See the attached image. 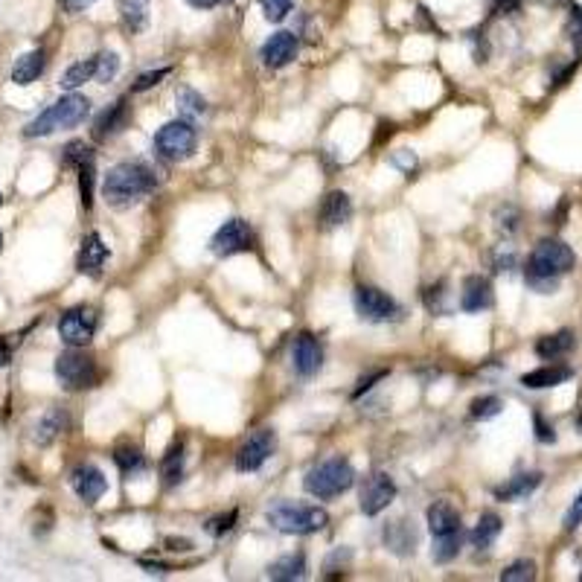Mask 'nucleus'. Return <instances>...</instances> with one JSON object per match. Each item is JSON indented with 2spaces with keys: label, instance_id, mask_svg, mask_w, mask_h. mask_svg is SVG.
Wrapping results in <instances>:
<instances>
[{
  "label": "nucleus",
  "instance_id": "obj_48",
  "mask_svg": "<svg viewBox=\"0 0 582 582\" xmlns=\"http://www.w3.org/2000/svg\"><path fill=\"white\" fill-rule=\"evenodd\" d=\"M384 376H388V370H379V372H372V376H367V379H361V381H358V388H355V393H353V396H361V393H364V390H370V388H372V384H376L379 379H384Z\"/></svg>",
  "mask_w": 582,
  "mask_h": 582
},
{
  "label": "nucleus",
  "instance_id": "obj_3",
  "mask_svg": "<svg viewBox=\"0 0 582 582\" xmlns=\"http://www.w3.org/2000/svg\"><path fill=\"white\" fill-rule=\"evenodd\" d=\"M88 114H90V99L79 97V93H67V97L53 102L50 108L35 116L27 125V137H47L58 132V128H73L79 123H85Z\"/></svg>",
  "mask_w": 582,
  "mask_h": 582
},
{
  "label": "nucleus",
  "instance_id": "obj_29",
  "mask_svg": "<svg viewBox=\"0 0 582 582\" xmlns=\"http://www.w3.org/2000/svg\"><path fill=\"white\" fill-rule=\"evenodd\" d=\"M93 76H97V56L85 58V62L70 64L64 70V76H62V88L64 90H76L79 85H85V81H90Z\"/></svg>",
  "mask_w": 582,
  "mask_h": 582
},
{
  "label": "nucleus",
  "instance_id": "obj_49",
  "mask_svg": "<svg viewBox=\"0 0 582 582\" xmlns=\"http://www.w3.org/2000/svg\"><path fill=\"white\" fill-rule=\"evenodd\" d=\"M9 361H12V349L6 344V338H0V367H6Z\"/></svg>",
  "mask_w": 582,
  "mask_h": 582
},
{
  "label": "nucleus",
  "instance_id": "obj_2",
  "mask_svg": "<svg viewBox=\"0 0 582 582\" xmlns=\"http://www.w3.org/2000/svg\"><path fill=\"white\" fill-rule=\"evenodd\" d=\"M105 201L114 207H132L143 195L155 190V172L143 163H116V167L105 175Z\"/></svg>",
  "mask_w": 582,
  "mask_h": 582
},
{
  "label": "nucleus",
  "instance_id": "obj_31",
  "mask_svg": "<svg viewBox=\"0 0 582 582\" xmlns=\"http://www.w3.org/2000/svg\"><path fill=\"white\" fill-rule=\"evenodd\" d=\"M178 111H181V120H195V116H201L207 111V102L201 93H195L193 88H181L178 90Z\"/></svg>",
  "mask_w": 582,
  "mask_h": 582
},
{
  "label": "nucleus",
  "instance_id": "obj_51",
  "mask_svg": "<svg viewBox=\"0 0 582 582\" xmlns=\"http://www.w3.org/2000/svg\"><path fill=\"white\" fill-rule=\"evenodd\" d=\"M167 544H169V551H190V547H193L186 539H169Z\"/></svg>",
  "mask_w": 582,
  "mask_h": 582
},
{
  "label": "nucleus",
  "instance_id": "obj_35",
  "mask_svg": "<svg viewBox=\"0 0 582 582\" xmlns=\"http://www.w3.org/2000/svg\"><path fill=\"white\" fill-rule=\"evenodd\" d=\"M501 579L504 582H530V579H535V562H530V559H518V562H512L509 568L501 570Z\"/></svg>",
  "mask_w": 582,
  "mask_h": 582
},
{
  "label": "nucleus",
  "instance_id": "obj_25",
  "mask_svg": "<svg viewBox=\"0 0 582 582\" xmlns=\"http://www.w3.org/2000/svg\"><path fill=\"white\" fill-rule=\"evenodd\" d=\"M64 428H67V414L58 411V407H53V411H47V414L39 419L32 440L39 442V446H50V442H53L58 434H62Z\"/></svg>",
  "mask_w": 582,
  "mask_h": 582
},
{
  "label": "nucleus",
  "instance_id": "obj_15",
  "mask_svg": "<svg viewBox=\"0 0 582 582\" xmlns=\"http://www.w3.org/2000/svg\"><path fill=\"white\" fill-rule=\"evenodd\" d=\"M297 56V35L295 32H274L262 44V62L268 67H286Z\"/></svg>",
  "mask_w": 582,
  "mask_h": 582
},
{
  "label": "nucleus",
  "instance_id": "obj_44",
  "mask_svg": "<svg viewBox=\"0 0 582 582\" xmlns=\"http://www.w3.org/2000/svg\"><path fill=\"white\" fill-rule=\"evenodd\" d=\"M486 6L492 15H512L521 9V0H486Z\"/></svg>",
  "mask_w": 582,
  "mask_h": 582
},
{
  "label": "nucleus",
  "instance_id": "obj_50",
  "mask_svg": "<svg viewBox=\"0 0 582 582\" xmlns=\"http://www.w3.org/2000/svg\"><path fill=\"white\" fill-rule=\"evenodd\" d=\"M193 9H213V6H218L221 0H186Z\"/></svg>",
  "mask_w": 582,
  "mask_h": 582
},
{
  "label": "nucleus",
  "instance_id": "obj_52",
  "mask_svg": "<svg viewBox=\"0 0 582 582\" xmlns=\"http://www.w3.org/2000/svg\"><path fill=\"white\" fill-rule=\"evenodd\" d=\"M0 244H4V236H0Z\"/></svg>",
  "mask_w": 582,
  "mask_h": 582
},
{
  "label": "nucleus",
  "instance_id": "obj_14",
  "mask_svg": "<svg viewBox=\"0 0 582 582\" xmlns=\"http://www.w3.org/2000/svg\"><path fill=\"white\" fill-rule=\"evenodd\" d=\"M70 484H73L76 495L85 501V504H97L105 495V489H108V481H105V475L97 466H79V469H73V475H70Z\"/></svg>",
  "mask_w": 582,
  "mask_h": 582
},
{
  "label": "nucleus",
  "instance_id": "obj_10",
  "mask_svg": "<svg viewBox=\"0 0 582 582\" xmlns=\"http://www.w3.org/2000/svg\"><path fill=\"white\" fill-rule=\"evenodd\" d=\"M274 451V431L271 428H260L242 442V449L236 454V469L239 472H256L260 466L271 458Z\"/></svg>",
  "mask_w": 582,
  "mask_h": 582
},
{
  "label": "nucleus",
  "instance_id": "obj_40",
  "mask_svg": "<svg viewBox=\"0 0 582 582\" xmlns=\"http://www.w3.org/2000/svg\"><path fill=\"white\" fill-rule=\"evenodd\" d=\"M568 32H570V41H574L577 56H582V6H574V9H570Z\"/></svg>",
  "mask_w": 582,
  "mask_h": 582
},
{
  "label": "nucleus",
  "instance_id": "obj_22",
  "mask_svg": "<svg viewBox=\"0 0 582 582\" xmlns=\"http://www.w3.org/2000/svg\"><path fill=\"white\" fill-rule=\"evenodd\" d=\"M44 67H47L44 50L23 53L15 62V67H12V81H15V85H32V81L44 73Z\"/></svg>",
  "mask_w": 582,
  "mask_h": 582
},
{
  "label": "nucleus",
  "instance_id": "obj_19",
  "mask_svg": "<svg viewBox=\"0 0 582 582\" xmlns=\"http://www.w3.org/2000/svg\"><path fill=\"white\" fill-rule=\"evenodd\" d=\"M428 530L434 539L460 533V512L454 509L449 501H437V504L428 507Z\"/></svg>",
  "mask_w": 582,
  "mask_h": 582
},
{
  "label": "nucleus",
  "instance_id": "obj_41",
  "mask_svg": "<svg viewBox=\"0 0 582 582\" xmlns=\"http://www.w3.org/2000/svg\"><path fill=\"white\" fill-rule=\"evenodd\" d=\"M169 76V67H160V70H151V73H143L140 76L134 85H132V90L134 93H140V90H149V88H155L160 79H167Z\"/></svg>",
  "mask_w": 582,
  "mask_h": 582
},
{
  "label": "nucleus",
  "instance_id": "obj_34",
  "mask_svg": "<svg viewBox=\"0 0 582 582\" xmlns=\"http://www.w3.org/2000/svg\"><path fill=\"white\" fill-rule=\"evenodd\" d=\"M79 195H81V207L90 210L93 207V160H85V163H79Z\"/></svg>",
  "mask_w": 582,
  "mask_h": 582
},
{
  "label": "nucleus",
  "instance_id": "obj_4",
  "mask_svg": "<svg viewBox=\"0 0 582 582\" xmlns=\"http://www.w3.org/2000/svg\"><path fill=\"white\" fill-rule=\"evenodd\" d=\"M268 524L288 535H309L330 524V512L306 504H277L268 509Z\"/></svg>",
  "mask_w": 582,
  "mask_h": 582
},
{
  "label": "nucleus",
  "instance_id": "obj_30",
  "mask_svg": "<svg viewBox=\"0 0 582 582\" xmlns=\"http://www.w3.org/2000/svg\"><path fill=\"white\" fill-rule=\"evenodd\" d=\"M120 12L128 30L140 32L149 21V0H120Z\"/></svg>",
  "mask_w": 582,
  "mask_h": 582
},
{
  "label": "nucleus",
  "instance_id": "obj_26",
  "mask_svg": "<svg viewBox=\"0 0 582 582\" xmlns=\"http://www.w3.org/2000/svg\"><path fill=\"white\" fill-rule=\"evenodd\" d=\"M384 542L393 553H414L416 547V530L407 521H393L388 530H384Z\"/></svg>",
  "mask_w": 582,
  "mask_h": 582
},
{
  "label": "nucleus",
  "instance_id": "obj_12",
  "mask_svg": "<svg viewBox=\"0 0 582 582\" xmlns=\"http://www.w3.org/2000/svg\"><path fill=\"white\" fill-rule=\"evenodd\" d=\"M396 498V484L388 475H372L361 486V512L364 516H379L381 509L390 507V501Z\"/></svg>",
  "mask_w": 582,
  "mask_h": 582
},
{
  "label": "nucleus",
  "instance_id": "obj_53",
  "mask_svg": "<svg viewBox=\"0 0 582 582\" xmlns=\"http://www.w3.org/2000/svg\"><path fill=\"white\" fill-rule=\"evenodd\" d=\"M0 201H4V198H0Z\"/></svg>",
  "mask_w": 582,
  "mask_h": 582
},
{
  "label": "nucleus",
  "instance_id": "obj_20",
  "mask_svg": "<svg viewBox=\"0 0 582 582\" xmlns=\"http://www.w3.org/2000/svg\"><path fill=\"white\" fill-rule=\"evenodd\" d=\"M318 216H321L323 227H338V225H344V221H349V216H353V201H349L347 193L335 190L321 201V213Z\"/></svg>",
  "mask_w": 582,
  "mask_h": 582
},
{
  "label": "nucleus",
  "instance_id": "obj_37",
  "mask_svg": "<svg viewBox=\"0 0 582 582\" xmlns=\"http://www.w3.org/2000/svg\"><path fill=\"white\" fill-rule=\"evenodd\" d=\"M501 407H504V402H501L498 396H481V399L472 402V416L475 419H492L501 414Z\"/></svg>",
  "mask_w": 582,
  "mask_h": 582
},
{
  "label": "nucleus",
  "instance_id": "obj_5",
  "mask_svg": "<svg viewBox=\"0 0 582 582\" xmlns=\"http://www.w3.org/2000/svg\"><path fill=\"white\" fill-rule=\"evenodd\" d=\"M355 484V469L347 460H326L306 475V492L314 498H335Z\"/></svg>",
  "mask_w": 582,
  "mask_h": 582
},
{
  "label": "nucleus",
  "instance_id": "obj_11",
  "mask_svg": "<svg viewBox=\"0 0 582 582\" xmlns=\"http://www.w3.org/2000/svg\"><path fill=\"white\" fill-rule=\"evenodd\" d=\"M248 248H251V227H248V221H242V218L225 221V225L216 230L213 242H210V251L216 256H233Z\"/></svg>",
  "mask_w": 582,
  "mask_h": 582
},
{
  "label": "nucleus",
  "instance_id": "obj_27",
  "mask_svg": "<svg viewBox=\"0 0 582 582\" xmlns=\"http://www.w3.org/2000/svg\"><path fill=\"white\" fill-rule=\"evenodd\" d=\"M574 349V332L562 330L556 335H544L539 344H535V355L542 358H559V355H568Z\"/></svg>",
  "mask_w": 582,
  "mask_h": 582
},
{
  "label": "nucleus",
  "instance_id": "obj_13",
  "mask_svg": "<svg viewBox=\"0 0 582 582\" xmlns=\"http://www.w3.org/2000/svg\"><path fill=\"white\" fill-rule=\"evenodd\" d=\"M291 361H295V370L300 376H314L323 367V349L318 344V338L303 332L295 338V347H291Z\"/></svg>",
  "mask_w": 582,
  "mask_h": 582
},
{
  "label": "nucleus",
  "instance_id": "obj_36",
  "mask_svg": "<svg viewBox=\"0 0 582 582\" xmlns=\"http://www.w3.org/2000/svg\"><path fill=\"white\" fill-rule=\"evenodd\" d=\"M116 70H120V56L111 53V50H105L97 56V81H111L116 76Z\"/></svg>",
  "mask_w": 582,
  "mask_h": 582
},
{
  "label": "nucleus",
  "instance_id": "obj_18",
  "mask_svg": "<svg viewBox=\"0 0 582 582\" xmlns=\"http://www.w3.org/2000/svg\"><path fill=\"white\" fill-rule=\"evenodd\" d=\"M105 260H108V244L102 242L99 233H88L85 242H81V251H79V271L97 277L102 271Z\"/></svg>",
  "mask_w": 582,
  "mask_h": 582
},
{
  "label": "nucleus",
  "instance_id": "obj_42",
  "mask_svg": "<svg viewBox=\"0 0 582 582\" xmlns=\"http://www.w3.org/2000/svg\"><path fill=\"white\" fill-rule=\"evenodd\" d=\"M64 158H67V163H76V167H79V163H85V160H93L90 149L85 143H79V140L64 149Z\"/></svg>",
  "mask_w": 582,
  "mask_h": 582
},
{
  "label": "nucleus",
  "instance_id": "obj_32",
  "mask_svg": "<svg viewBox=\"0 0 582 582\" xmlns=\"http://www.w3.org/2000/svg\"><path fill=\"white\" fill-rule=\"evenodd\" d=\"M460 544H463V533H451V535H440V539H434V562H440V565L451 562V559L460 553Z\"/></svg>",
  "mask_w": 582,
  "mask_h": 582
},
{
  "label": "nucleus",
  "instance_id": "obj_45",
  "mask_svg": "<svg viewBox=\"0 0 582 582\" xmlns=\"http://www.w3.org/2000/svg\"><path fill=\"white\" fill-rule=\"evenodd\" d=\"M582 524V492L577 495V501L570 504L568 516H565V530H577Z\"/></svg>",
  "mask_w": 582,
  "mask_h": 582
},
{
  "label": "nucleus",
  "instance_id": "obj_23",
  "mask_svg": "<svg viewBox=\"0 0 582 582\" xmlns=\"http://www.w3.org/2000/svg\"><path fill=\"white\" fill-rule=\"evenodd\" d=\"M539 484H542V475H539V472H524V475L512 477L509 484L498 486V489H495V498H498V501H521V498L533 495L535 489H539Z\"/></svg>",
  "mask_w": 582,
  "mask_h": 582
},
{
  "label": "nucleus",
  "instance_id": "obj_9",
  "mask_svg": "<svg viewBox=\"0 0 582 582\" xmlns=\"http://www.w3.org/2000/svg\"><path fill=\"white\" fill-rule=\"evenodd\" d=\"M353 300H355V312L370 323H384L396 318V312H399L390 295H384L381 288H372V286H358Z\"/></svg>",
  "mask_w": 582,
  "mask_h": 582
},
{
  "label": "nucleus",
  "instance_id": "obj_33",
  "mask_svg": "<svg viewBox=\"0 0 582 582\" xmlns=\"http://www.w3.org/2000/svg\"><path fill=\"white\" fill-rule=\"evenodd\" d=\"M181 472H184V454H181V442H178V446L169 449V454L163 458V481H167V486L178 484Z\"/></svg>",
  "mask_w": 582,
  "mask_h": 582
},
{
  "label": "nucleus",
  "instance_id": "obj_24",
  "mask_svg": "<svg viewBox=\"0 0 582 582\" xmlns=\"http://www.w3.org/2000/svg\"><path fill=\"white\" fill-rule=\"evenodd\" d=\"M268 579H277V582H291V579H303L306 577V556L303 553H288L277 562L268 565L265 570Z\"/></svg>",
  "mask_w": 582,
  "mask_h": 582
},
{
  "label": "nucleus",
  "instance_id": "obj_21",
  "mask_svg": "<svg viewBox=\"0 0 582 582\" xmlns=\"http://www.w3.org/2000/svg\"><path fill=\"white\" fill-rule=\"evenodd\" d=\"M570 376H574V370H570V367L553 364V367H539V370L524 372L521 384H524V388H530V390H544V388H556V384L568 381Z\"/></svg>",
  "mask_w": 582,
  "mask_h": 582
},
{
  "label": "nucleus",
  "instance_id": "obj_1",
  "mask_svg": "<svg viewBox=\"0 0 582 582\" xmlns=\"http://www.w3.org/2000/svg\"><path fill=\"white\" fill-rule=\"evenodd\" d=\"M574 265L577 256L562 239H542L530 253L527 268H524V279L539 295H553L559 277H565Z\"/></svg>",
  "mask_w": 582,
  "mask_h": 582
},
{
  "label": "nucleus",
  "instance_id": "obj_17",
  "mask_svg": "<svg viewBox=\"0 0 582 582\" xmlns=\"http://www.w3.org/2000/svg\"><path fill=\"white\" fill-rule=\"evenodd\" d=\"M492 306V286L486 277H469L460 291V309L463 312H484Z\"/></svg>",
  "mask_w": 582,
  "mask_h": 582
},
{
  "label": "nucleus",
  "instance_id": "obj_7",
  "mask_svg": "<svg viewBox=\"0 0 582 582\" xmlns=\"http://www.w3.org/2000/svg\"><path fill=\"white\" fill-rule=\"evenodd\" d=\"M56 379L67 390L93 388V381H97V364H93L90 355L79 353V349L73 347L56 358Z\"/></svg>",
  "mask_w": 582,
  "mask_h": 582
},
{
  "label": "nucleus",
  "instance_id": "obj_16",
  "mask_svg": "<svg viewBox=\"0 0 582 582\" xmlns=\"http://www.w3.org/2000/svg\"><path fill=\"white\" fill-rule=\"evenodd\" d=\"M128 125V102L125 99H116L114 105H108L102 114H99V120L93 123V140H111L123 132V128Z\"/></svg>",
  "mask_w": 582,
  "mask_h": 582
},
{
  "label": "nucleus",
  "instance_id": "obj_39",
  "mask_svg": "<svg viewBox=\"0 0 582 582\" xmlns=\"http://www.w3.org/2000/svg\"><path fill=\"white\" fill-rule=\"evenodd\" d=\"M114 460L120 463V469H123V472H137V469H143V458H140V451L132 449V446L116 449Z\"/></svg>",
  "mask_w": 582,
  "mask_h": 582
},
{
  "label": "nucleus",
  "instance_id": "obj_46",
  "mask_svg": "<svg viewBox=\"0 0 582 582\" xmlns=\"http://www.w3.org/2000/svg\"><path fill=\"white\" fill-rule=\"evenodd\" d=\"M533 425H535V437H539L542 442H553V440H556V434H553V428H551V425H547V423H544V419H542L539 414H535V416H533Z\"/></svg>",
  "mask_w": 582,
  "mask_h": 582
},
{
  "label": "nucleus",
  "instance_id": "obj_38",
  "mask_svg": "<svg viewBox=\"0 0 582 582\" xmlns=\"http://www.w3.org/2000/svg\"><path fill=\"white\" fill-rule=\"evenodd\" d=\"M291 4L295 0H260V6H262V12H265V18L271 21V23H279L283 21L288 12H291Z\"/></svg>",
  "mask_w": 582,
  "mask_h": 582
},
{
  "label": "nucleus",
  "instance_id": "obj_6",
  "mask_svg": "<svg viewBox=\"0 0 582 582\" xmlns=\"http://www.w3.org/2000/svg\"><path fill=\"white\" fill-rule=\"evenodd\" d=\"M198 146V132L190 120H172L155 134V149L167 160H186Z\"/></svg>",
  "mask_w": 582,
  "mask_h": 582
},
{
  "label": "nucleus",
  "instance_id": "obj_28",
  "mask_svg": "<svg viewBox=\"0 0 582 582\" xmlns=\"http://www.w3.org/2000/svg\"><path fill=\"white\" fill-rule=\"evenodd\" d=\"M501 518L495 516V512H484L481 518H477V524H475V530H472V542H475V547H492V542L501 535Z\"/></svg>",
  "mask_w": 582,
  "mask_h": 582
},
{
  "label": "nucleus",
  "instance_id": "obj_8",
  "mask_svg": "<svg viewBox=\"0 0 582 582\" xmlns=\"http://www.w3.org/2000/svg\"><path fill=\"white\" fill-rule=\"evenodd\" d=\"M93 332H97V312L90 306H76V309H67L58 321V335L62 341L70 347H85Z\"/></svg>",
  "mask_w": 582,
  "mask_h": 582
},
{
  "label": "nucleus",
  "instance_id": "obj_47",
  "mask_svg": "<svg viewBox=\"0 0 582 582\" xmlns=\"http://www.w3.org/2000/svg\"><path fill=\"white\" fill-rule=\"evenodd\" d=\"M62 4L64 12H70V15H76V12H85L88 6H93L97 0H58Z\"/></svg>",
  "mask_w": 582,
  "mask_h": 582
},
{
  "label": "nucleus",
  "instance_id": "obj_43",
  "mask_svg": "<svg viewBox=\"0 0 582 582\" xmlns=\"http://www.w3.org/2000/svg\"><path fill=\"white\" fill-rule=\"evenodd\" d=\"M233 524H236V509H230L227 516H218V518H213V521L207 524V530L213 533V535H221V533L233 530Z\"/></svg>",
  "mask_w": 582,
  "mask_h": 582
}]
</instances>
